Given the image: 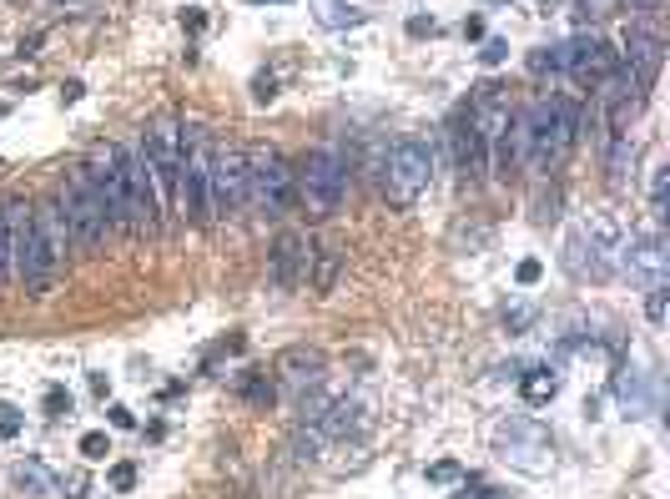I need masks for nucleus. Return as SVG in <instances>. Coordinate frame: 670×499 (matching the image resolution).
<instances>
[{
  "instance_id": "30",
  "label": "nucleus",
  "mask_w": 670,
  "mask_h": 499,
  "mask_svg": "<svg viewBox=\"0 0 670 499\" xmlns=\"http://www.w3.org/2000/svg\"><path fill=\"white\" fill-rule=\"evenodd\" d=\"M46 414H51V419L71 414V394H66V389H46Z\"/></svg>"
},
{
  "instance_id": "40",
  "label": "nucleus",
  "mask_w": 670,
  "mask_h": 499,
  "mask_svg": "<svg viewBox=\"0 0 670 499\" xmlns=\"http://www.w3.org/2000/svg\"><path fill=\"white\" fill-rule=\"evenodd\" d=\"M464 36H469V41H479V36H484V21H479V16H469V21H464Z\"/></svg>"
},
{
  "instance_id": "15",
  "label": "nucleus",
  "mask_w": 670,
  "mask_h": 499,
  "mask_svg": "<svg viewBox=\"0 0 670 499\" xmlns=\"http://www.w3.org/2000/svg\"><path fill=\"white\" fill-rule=\"evenodd\" d=\"M303 273H308V237L298 227H283L278 242H273V283L293 288Z\"/></svg>"
},
{
  "instance_id": "20",
  "label": "nucleus",
  "mask_w": 670,
  "mask_h": 499,
  "mask_svg": "<svg viewBox=\"0 0 670 499\" xmlns=\"http://www.w3.org/2000/svg\"><path fill=\"white\" fill-rule=\"evenodd\" d=\"M11 278H16V237L6 217V197H0V288H11Z\"/></svg>"
},
{
  "instance_id": "31",
  "label": "nucleus",
  "mask_w": 670,
  "mask_h": 499,
  "mask_svg": "<svg viewBox=\"0 0 670 499\" xmlns=\"http://www.w3.org/2000/svg\"><path fill=\"white\" fill-rule=\"evenodd\" d=\"M131 484H137V464H111V489H131Z\"/></svg>"
},
{
  "instance_id": "36",
  "label": "nucleus",
  "mask_w": 670,
  "mask_h": 499,
  "mask_svg": "<svg viewBox=\"0 0 670 499\" xmlns=\"http://www.w3.org/2000/svg\"><path fill=\"white\" fill-rule=\"evenodd\" d=\"M434 31H439L434 16H414V21H409V36H434Z\"/></svg>"
},
{
  "instance_id": "7",
  "label": "nucleus",
  "mask_w": 670,
  "mask_h": 499,
  "mask_svg": "<svg viewBox=\"0 0 670 499\" xmlns=\"http://www.w3.org/2000/svg\"><path fill=\"white\" fill-rule=\"evenodd\" d=\"M242 207H247V152L237 142H217L207 162V212L227 222Z\"/></svg>"
},
{
  "instance_id": "32",
  "label": "nucleus",
  "mask_w": 670,
  "mask_h": 499,
  "mask_svg": "<svg viewBox=\"0 0 670 499\" xmlns=\"http://www.w3.org/2000/svg\"><path fill=\"white\" fill-rule=\"evenodd\" d=\"M529 318H534V308H529V303H519V308H509V313H504L509 333H524V328H529Z\"/></svg>"
},
{
  "instance_id": "4",
  "label": "nucleus",
  "mask_w": 670,
  "mask_h": 499,
  "mask_svg": "<svg viewBox=\"0 0 670 499\" xmlns=\"http://www.w3.org/2000/svg\"><path fill=\"white\" fill-rule=\"evenodd\" d=\"M434 182V147L424 137H398L383 162V197L393 207H409Z\"/></svg>"
},
{
  "instance_id": "38",
  "label": "nucleus",
  "mask_w": 670,
  "mask_h": 499,
  "mask_svg": "<svg viewBox=\"0 0 670 499\" xmlns=\"http://www.w3.org/2000/svg\"><path fill=\"white\" fill-rule=\"evenodd\" d=\"M111 424H116V429H131L137 419H131V409H121V404H116V409H111Z\"/></svg>"
},
{
  "instance_id": "17",
  "label": "nucleus",
  "mask_w": 670,
  "mask_h": 499,
  "mask_svg": "<svg viewBox=\"0 0 670 499\" xmlns=\"http://www.w3.org/2000/svg\"><path fill=\"white\" fill-rule=\"evenodd\" d=\"M580 232L600 247L605 258H615V263H620V253H625V232H620V222H615L610 212H590V217L580 222Z\"/></svg>"
},
{
  "instance_id": "34",
  "label": "nucleus",
  "mask_w": 670,
  "mask_h": 499,
  "mask_svg": "<svg viewBox=\"0 0 670 499\" xmlns=\"http://www.w3.org/2000/svg\"><path fill=\"white\" fill-rule=\"evenodd\" d=\"M540 273H545L540 263H534V258H524V263H519V288H534V283H540Z\"/></svg>"
},
{
  "instance_id": "27",
  "label": "nucleus",
  "mask_w": 670,
  "mask_h": 499,
  "mask_svg": "<svg viewBox=\"0 0 670 499\" xmlns=\"http://www.w3.org/2000/svg\"><path fill=\"white\" fill-rule=\"evenodd\" d=\"M479 61H484V66H504V61H509V41L489 36V41H484V51H479Z\"/></svg>"
},
{
  "instance_id": "41",
  "label": "nucleus",
  "mask_w": 670,
  "mask_h": 499,
  "mask_svg": "<svg viewBox=\"0 0 670 499\" xmlns=\"http://www.w3.org/2000/svg\"><path fill=\"white\" fill-rule=\"evenodd\" d=\"M630 6H635V11H645V16H650V11H660V6H665V0H630Z\"/></svg>"
},
{
  "instance_id": "35",
  "label": "nucleus",
  "mask_w": 670,
  "mask_h": 499,
  "mask_svg": "<svg viewBox=\"0 0 670 499\" xmlns=\"http://www.w3.org/2000/svg\"><path fill=\"white\" fill-rule=\"evenodd\" d=\"M182 26H187V36H202V31H207V16L192 6V11H182Z\"/></svg>"
},
{
  "instance_id": "22",
  "label": "nucleus",
  "mask_w": 670,
  "mask_h": 499,
  "mask_svg": "<svg viewBox=\"0 0 670 499\" xmlns=\"http://www.w3.org/2000/svg\"><path fill=\"white\" fill-rule=\"evenodd\" d=\"M555 394H560V379H555L550 368H534L529 379H524V399H529V404H545V399H555Z\"/></svg>"
},
{
  "instance_id": "26",
  "label": "nucleus",
  "mask_w": 670,
  "mask_h": 499,
  "mask_svg": "<svg viewBox=\"0 0 670 499\" xmlns=\"http://www.w3.org/2000/svg\"><path fill=\"white\" fill-rule=\"evenodd\" d=\"M81 454H86V459H106V454H111V439H106L101 429H91V434H81Z\"/></svg>"
},
{
  "instance_id": "9",
  "label": "nucleus",
  "mask_w": 670,
  "mask_h": 499,
  "mask_svg": "<svg viewBox=\"0 0 670 499\" xmlns=\"http://www.w3.org/2000/svg\"><path fill=\"white\" fill-rule=\"evenodd\" d=\"M555 61H560V71H565L570 81H580V86H600V81L620 66L615 46L600 41V36H575V41L555 46Z\"/></svg>"
},
{
  "instance_id": "6",
  "label": "nucleus",
  "mask_w": 670,
  "mask_h": 499,
  "mask_svg": "<svg viewBox=\"0 0 670 499\" xmlns=\"http://www.w3.org/2000/svg\"><path fill=\"white\" fill-rule=\"evenodd\" d=\"M247 197L267 217H288V207L298 197V182H293V167H288L283 152H273V147L247 152Z\"/></svg>"
},
{
  "instance_id": "19",
  "label": "nucleus",
  "mask_w": 670,
  "mask_h": 499,
  "mask_svg": "<svg viewBox=\"0 0 670 499\" xmlns=\"http://www.w3.org/2000/svg\"><path fill=\"white\" fill-rule=\"evenodd\" d=\"M313 16L328 31H348V26H363L368 21V11L363 6H348V0H313Z\"/></svg>"
},
{
  "instance_id": "13",
  "label": "nucleus",
  "mask_w": 670,
  "mask_h": 499,
  "mask_svg": "<svg viewBox=\"0 0 670 499\" xmlns=\"http://www.w3.org/2000/svg\"><path fill=\"white\" fill-rule=\"evenodd\" d=\"M560 263H565V273H570L575 283H600V278H610V273H615V258H605L585 232H570L565 258H560Z\"/></svg>"
},
{
  "instance_id": "18",
  "label": "nucleus",
  "mask_w": 670,
  "mask_h": 499,
  "mask_svg": "<svg viewBox=\"0 0 670 499\" xmlns=\"http://www.w3.org/2000/svg\"><path fill=\"white\" fill-rule=\"evenodd\" d=\"M338 273H343V253L328 242V247H318V253H308V288L323 298V293H333V283H338Z\"/></svg>"
},
{
  "instance_id": "42",
  "label": "nucleus",
  "mask_w": 670,
  "mask_h": 499,
  "mask_svg": "<svg viewBox=\"0 0 670 499\" xmlns=\"http://www.w3.org/2000/svg\"><path fill=\"white\" fill-rule=\"evenodd\" d=\"M252 6H283V0H252Z\"/></svg>"
},
{
  "instance_id": "11",
  "label": "nucleus",
  "mask_w": 670,
  "mask_h": 499,
  "mask_svg": "<svg viewBox=\"0 0 670 499\" xmlns=\"http://www.w3.org/2000/svg\"><path fill=\"white\" fill-rule=\"evenodd\" d=\"M323 379H328V353H323V348H308V343L283 348L278 363H273V384H283V389L298 394V399L313 394Z\"/></svg>"
},
{
  "instance_id": "39",
  "label": "nucleus",
  "mask_w": 670,
  "mask_h": 499,
  "mask_svg": "<svg viewBox=\"0 0 670 499\" xmlns=\"http://www.w3.org/2000/svg\"><path fill=\"white\" fill-rule=\"evenodd\" d=\"M257 101H273V76H257Z\"/></svg>"
},
{
  "instance_id": "28",
  "label": "nucleus",
  "mask_w": 670,
  "mask_h": 499,
  "mask_svg": "<svg viewBox=\"0 0 670 499\" xmlns=\"http://www.w3.org/2000/svg\"><path fill=\"white\" fill-rule=\"evenodd\" d=\"M645 313H650V323H665V283L645 288Z\"/></svg>"
},
{
  "instance_id": "5",
  "label": "nucleus",
  "mask_w": 670,
  "mask_h": 499,
  "mask_svg": "<svg viewBox=\"0 0 670 499\" xmlns=\"http://www.w3.org/2000/svg\"><path fill=\"white\" fill-rule=\"evenodd\" d=\"M56 202H61V212H66L71 247H81V253H96V247L106 242V232H111V217H106V207H101L91 177H86V172H71Z\"/></svg>"
},
{
  "instance_id": "12",
  "label": "nucleus",
  "mask_w": 670,
  "mask_h": 499,
  "mask_svg": "<svg viewBox=\"0 0 670 499\" xmlns=\"http://www.w3.org/2000/svg\"><path fill=\"white\" fill-rule=\"evenodd\" d=\"M454 162H459L464 182H479L489 172V142H484V127H479L474 106L459 111V121H454Z\"/></svg>"
},
{
  "instance_id": "21",
  "label": "nucleus",
  "mask_w": 670,
  "mask_h": 499,
  "mask_svg": "<svg viewBox=\"0 0 670 499\" xmlns=\"http://www.w3.org/2000/svg\"><path fill=\"white\" fill-rule=\"evenodd\" d=\"M16 484H21L26 494H51V489H56L51 469H46V464H36V459H26V464L16 469Z\"/></svg>"
},
{
  "instance_id": "25",
  "label": "nucleus",
  "mask_w": 670,
  "mask_h": 499,
  "mask_svg": "<svg viewBox=\"0 0 670 499\" xmlns=\"http://www.w3.org/2000/svg\"><path fill=\"white\" fill-rule=\"evenodd\" d=\"M620 399L630 414H645V389H640V368H625V379H620Z\"/></svg>"
},
{
  "instance_id": "29",
  "label": "nucleus",
  "mask_w": 670,
  "mask_h": 499,
  "mask_svg": "<svg viewBox=\"0 0 670 499\" xmlns=\"http://www.w3.org/2000/svg\"><path fill=\"white\" fill-rule=\"evenodd\" d=\"M529 71H534V76H545V71H560V61H555V46L534 51V56H529Z\"/></svg>"
},
{
  "instance_id": "14",
  "label": "nucleus",
  "mask_w": 670,
  "mask_h": 499,
  "mask_svg": "<svg viewBox=\"0 0 670 499\" xmlns=\"http://www.w3.org/2000/svg\"><path fill=\"white\" fill-rule=\"evenodd\" d=\"M625 247H630V253H620V263L630 268V278H640L645 288L665 283V237L660 232H645V237H635Z\"/></svg>"
},
{
  "instance_id": "10",
  "label": "nucleus",
  "mask_w": 670,
  "mask_h": 499,
  "mask_svg": "<svg viewBox=\"0 0 670 499\" xmlns=\"http://www.w3.org/2000/svg\"><path fill=\"white\" fill-rule=\"evenodd\" d=\"M499 454H504L514 469H524V474H545V469L555 464L550 434L534 429V424H524V419H514L509 429H499Z\"/></svg>"
},
{
  "instance_id": "2",
  "label": "nucleus",
  "mask_w": 670,
  "mask_h": 499,
  "mask_svg": "<svg viewBox=\"0 0 670 499\" xmlns=\"http://www.w3.org/2000/svg\"><path fill=\"white\" fill-rule=\"evenodd\" d=\"M6 217H11V237H16V278L26 283L31 298H46L61 278V258L51 253V242L36 227V207H26L21 197H6Z\"/></svg>"
},
{
  "instance_id": "16",
  "label": "nucleus",
  "mask_w": 670,
  "mask_h": 499,
  "mask_svg": "<svg viewBox=\"0 0 670 499\" xmlns=\"http://www.w3.org/2000/svg\"><path fill=\"white\" fill-rule=\"evenodd\" d=\"M625 66L635 71V81L650 91L655 86V76H660V61H665V41L655 36V31H645V26H635L630 36H625Z\"/></svg>"
},
{
  "instance_id": "37",
  "label": "nucleus",
  "mask_w": 670,
  "mask_h": 499,
  "mask_svg": "<svg viewBox=\"0 0 670 499\" xmlns=\"http://www.w3.org/2000/svg\"><path fill=\"white\" fill-rule=\"evenodd\" d=\"M16 429H21V419H16V409H0V434H6V439H11Z\"/></svg>"
},
{
  "instance_id": "33",
  "label": "nucleus",
  "mask_w": 670,
  "mask_h": 499,
  "mask_svg": "<svg viewBox=\"0 0 670 499\" xmlns=\"http://www.w3.org/2000/svg\"><path fill=\"white\" fill-rule=\"evenodd\" d=\"M459 474H464V469H459L454 459H444V464H434V469H429V479H434V484H454Z\"/></svg>"
},
{
  "instance_id": "8",
  "label": "nucleus",
  "mask_w": 670,
  "mask_h": 499,
  "mask_svg": "<svg viewBox=\"0 0 670 499\" xmlns=\"http://www.w3.org/2000/svg\"><path fill=\"white\" fill-rule=\"evenodd\" d=\"M207 162H212V147H207V132L202 127H182V167H177V207L187 222H207Z\"/></svg>"
},
{
  "instance_id": "43",
  "label": "nucleus",
  "mask_w": 670,
  "mask_h": 499,
  "mask_svg": "<svg viewBox=\"0 0 670 499\" xmlns=\"http://www.w3.org/2000/svg\"><path fill=\"white\" fill-rule=\"evenodd\" d=\"M494 6H509V0H494Z\"/></svg>"
},
{
  "instance_id": "3",
  "label": "nucleus",
  "mask_w": 670,
  "mask_h": 499,
  "mask_svg": "<svg viewBox=\"0 0 670 499\" xmlns=\"http://www.w3.org/2000/svg\"><path fill=\"white\" fill-rule=\"evenodd\" d=\"M293 182H298V202H303V212L313 217V222H323V217H333L338 207H343V197H348V167H343V157L338 152H308L298 167H293Z\"/></svg>"
},
{
  "instance_id": "1",
  "label": "nucleus",
  "mask_w": 670,
  "mask_h": 499,
  "mask_svg": "<svg viewBox=\"0 0 670 499\" xmlns=\"http://www.w3.org/2000/svg\"><path fill=\"white\" fill-rule=\"evenodd\" d=\"M519 137H524V167L529 172H555L575 152L580 111L570 101H560V96H540V101H529V111L519 116Z\"/></svg>"
},
{
  "instance_id": "24",
  "label": "nucleus",
  "mask_w": 670,
  "mask_h": 499,
  "mask_svg": "<svg viewBox=\"0 0 670 499\" xmlns=\"http://www.w3.org/2000/svg\"><path fill=\"white\" fill-rule=\"evenodd\" d=\"M615 11H620V0H575V21H580V26L605 21V16H615Z\"/></svg>"
},
{
  "instance_id": "23",
  "label": "nucleus",
  "mask_w": 670,
  "mask_h": 499,
  "mask_svg": "<svg viewBox=\"0 0 670 499\" xmlns=\"http://www.w3.org/2000/svg\"><path fill=\"white\" fill-rule=\"evenodd\" d=\"M242 399H247V404H257V409H273L278 384L267 379V373H252V379H242Z\"/></svg>"
}]
</instances>
